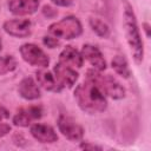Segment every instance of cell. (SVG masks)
<instances>
[{
  "mask_svg": "<svg viewBox=\"0 0 151 151\" xmlns=\"http://www.w3.org/2000/svg\"><path fill=\"white\" fill-rule=\"evenodd\" d=\"M74 98L78 106L88 114L104 112L107 107L106 96L100 86L92 79L86 78L74 90Z\"/></svg>",
  "mask_w": 151,
  "mask_h": 151,
  "instance_id": "cell-1",
  "label": "cell"
},
{
  "mask_svg": "<svg viewBox=\"0 0 151 151\" xmlns=\"http://www.w3.org/2000/svg\"><path fill=\"white\" fill-rule=\"evenodd\" d=\"M122 7H123V29L125 33V39L134 63L139 65L142 64L144 58V44L138 27L137 18L133 7L129 0H122Z\"/></svg>",
  "mask_w": 151,
  "mask_h": 151,
  "instance_id": "cell-2",
  "label": "cell"
},
{
  "mask_svg": "<svg viewBox=\"0 0 151 151\" xmlns=\"http://www.w3.org/2000/svg\"><path fill=\"white\" fill-rule=\"evenodd\" d=\"M48 33L58 39L71 40L78 38L83 33V26L78 18L68 15L50 25Z\"/></svg>",
  "mask_w": 151,
  "mask_h": 151,
  "instance_id": "cell-3",
  "label": "cell"
},
{
  "mask_svg": "<svg viewBox=\"0 0 151 151\" xmlns=\"http://www.w3.org/2000/svg\"><path fill=\"white\" fill-rule=\"evenodd\" d=\"M86 78L96 81L100 86V88L103 90L105 96H109L112 99L119 100V99H123L125 97V88L123 87V85L114 77H112L110 74L104 76L99 71L92 68V70L87 71Z\"/></svg>",
  "mask_w": 151,
  "mask_h": 151,
  "instance_id": "cell-4",
  "label": "cell"
},
{
  "mask_svg": "<svg viewBox=\"0 0 151 151\" xmlns=\"http://www.w3.org/2000/svg\"><path fill=\"white\" fill-rule=\"evenodd\" d=\"M20 55L21 58L29 65L40 67V68H46L50 64V58L48 55L35 44L27 42L21 45L20 47Z\"/></svg>",
  "mask_w": 151,
  "mask_h": 151,
  "instance_id": "cell-5",
  "label": "cell"
},
{
  "mask_svg": "<svg viewBox=\"0 0 151 151\" xmlns=\"http://www.w3.org/2000/svg\"><path fill=\"white\" fill-rule=\"evenodd\" d=\"M57 124H58V129L61 132V134L71 142L81 140V138L84 137L83 126L70 116L60 114Z\"/></svg>",
  "mask_w": 151,
  "mask_h": 151,
  "instance_id": "cell-6",
  "label": "cell"
},
{
  "mask_svg": "<svg viewBox=\"0 0 151 151\" xmlns=\"http://www.w3.org/2000/svg\"><path fill=\"white\" fill-rule=\"evenodd\" d=\"M44 114V110L40 105H29L21 107L13 117V124L19 127H27L33 122L39 120Z\"/></svg>",
  "mask_w": 151,
  "mask_h": 151,
  "instance_id": "cell-7",
  "label": "cell"
},
{
  "mask_svg": "<svg viewBox=\"0 0 151 151\" xmlns=\"http://www.w3.org/2000/svg\"><path fill=\"white\" fill-rule=\"evenodd\" d=\"M4 31L14 38H27L32 34L33 26L28 19H11L4 22Z\"/></svg>",
  "mask_w": 151,
  "mask_h": 151,
  "instance_id": "cell-8",
  "label": "cell"
},
{
  "mask_svg": "<svg viewBox=\"0 0 151 151\" xmlns=\"http://www.w3.org/2000/svg\"><path fill=\"white\" fill-rule=\"evenodd\" d=\"M53 74L57 79V81L59 83V85L64 88V87H67V88H71L76 81L78 80V72L74 70V67L72 66H68L66 64H63L60 61H58L54 67H53Z\"/></svg>",
  "mask_w": 151,
  "mask_h": 151,
  "instance_id": "cell-9",
  "label": "cell"
},
{
  "mask_svg": "<svg viewBox=\"0 0 151 151\" xmlns=\"http://www.w3.org/2000/svg\"><path fill=\"white\" fill-rule=\"evenodd\" d=\"M81 55H83V59L87 60L88 64L97 71L101 72L106 68V60L104 59L100 50L94 46V45H91V44H85L81 48Z\"/></svg>",
  "mask_w": 151,
  "mask_h": 151,
  "instance_id": "cell-10",
  "label": "cell"
},
{
  "mask_svg": "<svg viewBox=\"0 0 151 151\" xmlns=\"http://www.w3.org/2000/svg\"><path fill=\"white\" fill-rule=\"evenodd\" d=\"M29 132L35 140L44 144H52L58 140V134L55 130L47 124H41V123L33 124L31 125Z\"/></svg>",
  "mask_w": 151,
  "mask_h": 151,
  "instance_id": "cell-11",
  "label": "cell"
},
{
  "mask_svg": "<svg viewBox=\"0 0 151 151\" xmlns=\"http://www.w3.org/2000/svg\"><path fill=\"white\" fill-rule=\"evenodd\" d=\"M39 0H9L8 9L14 15H31L39 8Z\"/></svg>",
  "mask_w": 151,
  "mask_h": 151,
  "instance_id": "cell-12",
  "label": "cell"
},
{
  "mask_svg": "<svg viewBox=\"0 0 151 151\" xmlns=\"http://www.w3.org/2000/svg\"><path fill=\"white\" fill-rule=\"evenodd\" d=\"M18 92H19L20 97L26 100H35L41 97L40 86L31 77H26L19 83Z\"/></svg>",
  "mask_w": 151,
  "mask_h": 151,
  "instance_id": "cell-13",
  "label": "cell"
},
{
  "mask_svg": "<svg viewBox=\"0 0 151 151\" xmlns=\"http://www.w3.org/2000/svg\"><path fill=\"white\" fill-rule=\"evenodd\" d=\"M35 78H37V83L40 87H42L46 91H51V92H60L63 90V87L59 85V83L57 81L54 74L52 72H50L46 68H40L35 72Z\"/></svg>",
  "mask_w": 151,
  "mask_h": 151,
  "instance_id": "cell-14",
  "label": "cell"
},
{
  "mask_svg": "<svg viewBox=\"0 0 151 151\" xmlns=\"http://www.w3.org/2000/svg\"><path fill=\"white\" fill-rule=\"evenodd\" d=\"M59 61L66 64L72 67H81L84 64V59L81 53L73 46L67 45L59 54Z\"/></svg>",
  "mask_w": 151,
  "mask_h": 151,
  "instance_id": "cell-15",
  "label": "cell"
},
{
  "mask_svg": "<svg viewBox=\"0 0 151 151\" xmlns=\"http://www.w3.org/2000/svg\"><path fill=\"white\" fill-rule=\"evenodd\" d=\"M111 65H112V68L114 70V72L117 74H119L120 77H123L125 79L130 78L131 70H130L129 63H127V60H126V58L124 55L117 54L116 57H113V59L111 61Z\"/></svg>",
  "mask_w": 151,
  "mask_h": 151,
  "instance_id": "cell-16",
  "label": "cell"
},
{
  "mask_svg": "<svg viewBox=\"0 0 151 151\" xmlns=\"http://www.w3.org/2000/svg\"><path fill=\"white\" fill-rule=\"evenodd\" d=\"M90 27L92 28V31L99 37V38H109L110 37V27L107 26L106 22H104L100 19L97 18H92L88 21Z\"/></svg>",
  "mask_w": 151,
  "mask_h": 151,
  "instance_id": "cell-17",
  "label": "cell"
},
{
  "mask_svg": "<svg viewBox=\"0 0 151 151\" xmlns=\"http://www.w3.org/2000/svg\"><path fill=\"white\" fill-rule=\"evenodd\" d=\"M17 66H18V63L13 55L6 54V55L0 57V76L13 72L17 68Z\"/></svg>",
  "mask_w": 151,
  "mask_h": 151,
  "instance_id": "cell-18",
  "label": "cell"
},
{
  "mask_svg": "<svg viewBox=\"0 0 151 151\" xmlns=\"http://www.w3.org/2000/svg\"><path fill=\"white\" fill-rule=\"evenodd\" d=\"M42 42H44V45L47 46L48 48H55V47H58V46L60 45L59 39L55 38V37H53V35H51V34L45 35V37L42 38Z\"/></svg>",
  "mask_w": 151,
  "mask_h": 151,
  "instance_id": "cell-19",
  "label": "cell"
},
{
  "mask_svg": "<svg viewBox=\"0 0 151 151\" xmlns=\"http://www.w3.org/2000/svg\"><path fill=\"white\" fill-rule=\"evenodd\" d=\"M42 13H44V15L47 17V18H53V17H55V15L58 14V12H57L55 9H53L51 6H44Z\"/></svg>",
  "mask_w": 151,
  "mask_h": 151,
  "instance_id": "cell-20",
  "label": "cell"
},
{
  "mask_svg": "<svg viewBox=\"0 0 151 151\" xmlns=\"http://www.w3.org/2000/svg\"><path fill=\"white\" fill-rule=\"evenodd\" d=\"M52 4L60 6V7H68L73 4V0H51Z\"/></svg>",
  "mask_w": 151,
  "mask_h": 151,
  "instance_id": "cell-21",
  "label": "cell"
},
{
  "mask_svg": "<svg viewBox=\"0 0 151 151\" xmlns=\"http://www.w3.org/2000/svg\"><path fill=\"white\" fill-rule=\"evenodd\" d=\"M9 132H11V126L8 124H5V123L1 122L0 123V138L6 136V134H8Z\"/></svg>",
  "mask_w": 151,
  "mask_h": 151,
  "instance_id": "cell-22",
  "label": "cell"
},
{
  "mask_svg": "<svg viewBox=\"0 0 151 151\" xmlns=\"http://www.w3.org/2000/svg\"><path fill=\"white\" fill-rule=\"evenodd\" d=\"M80 149H84V150H101L100 146L94 145V144H91V143H88V142L81 143V144H80Z\"/></svg>",
  "mask_w": 151,
  "mask_h": 151,
  "instance_id": "cell-23",
  "label": "cell"
},
{
  "mask_svg": "<svg viewBox=\"0 0 151 151\" xmlns=\"http://www.w3.org/2000/svg\"><path fill=\"white\" fill-rule=\"evenodd\" d=\"M8 118H9L8 110L6 107H4V106H0V123L4 122V120H6V119H8Z\"/></svg>",
  "mask_w": 151,
  "mask_h": 151,
  "instance_id": "cell-24",
  "label": "cell"
},
{
  "mask_svg": "<svg viewBox=\"0 0 151 151\" xmlns=\"http://www.w3.org/2000/svg\"><path fill=\"white\" fill-rule=\"evenodd\" d=\"M143 27H144V29L146 31V35L150 37V26H149V24L144 22V24H143Z\"/></svg>",
  "mask_w": 151,
  "mask_h": 151,
  "instance_id": "cell-25",
  "label": "cell"
},
{
  "mask_svg": "<svg viewBox=\"0 0 151 151\" xmlns=\"http://www.w3.org/2000/svg\"><path fill=\"white\" fill-rule=\"evenodd\" d=\"M1 46H2V42H1V38H0V51H1Z\"/></svg>",
  "mask_w": 151,
  "mask_h": 151,
  "instance_id": "cell-26",
  "label": "cell"
}]
</instances>
